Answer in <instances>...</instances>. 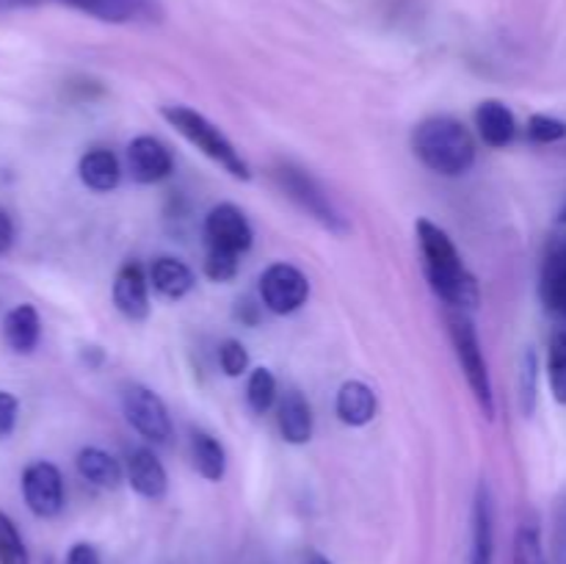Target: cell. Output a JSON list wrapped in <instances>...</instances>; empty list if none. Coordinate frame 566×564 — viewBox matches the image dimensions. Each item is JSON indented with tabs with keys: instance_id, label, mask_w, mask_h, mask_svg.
Listing matches in <instances>:
<instances>
[{
	"instance_id": "13",
	"label": "cell",
	"mask_w": 566,
	"mask_h": 564,
	"mask_svg": "<svg viewBox=\"0 0 566 564\" xmlns=\"http://www.w3.org/2000/svg\"><path fill=\"white\" fill-rule=\"evenodd\" d=\"M72 9L83 11L88 17H97L103 22H138L155 20L158 14V0H61Z\"/></svg>"
},
{
	"instance_id": "23",
	"label": "cell",
	"mask_w": 566,
	"mask_h": 564,
	"mask_svg": "<svg viewBox=\"0 0 566 564\" xmlns=\"http://www.w3.org/2000/svg\"><path fill=\"white\" fill-rule=\"evenodd\" d=\"M193 451V468L199 470V476H205L208 481H221L227 470V453L224 446H221L216 437L205 435V431H197L191 442Z\"/></svg>"
},
{
	"instance_id": "15",
	"label": "cell",
	"mask_w": 566,
	"mask_h": 564,
	"mask_svg": "<svg viewBox=\"0 0 566 564\" xmlns=\"http://www.w3.org/2000/svg\"><path fill=\"white\" fill-rule=\"evenodd\" d=\"M475 127H479V136L484 138V144L495 149L509 147L517 136V119H514L512 108L501 100H484L475 108Z\"/></svg>"
},
{
	"instance_id": "21",
	"label": "cell",
	"mask_w": 566,
	"mask_h": 564,
	"mask_svg": "<svg viewBox=\"0 0 566 564\" xmlns=\"http://www.w3.org/2000/svg\"><path fill=\"white\" fill-rule=\"evenodd\" d=\"M75 464L77 473H81L88 484L103 487V490H116V487L122 484V479H125V470H122L119 459H114L108 451H103V448H81Z\"/></svg>"
},
{
	"instance_id": "16",
	"label": "cell",
	"mask_w": 566,
	"mask_h": 564,
	"mask_svg": "<svg viewBox=\"0 0 566 564\" xmlns=\"http://www.w3.org/2000/svg\"><path fill=\"white\" fill-rule=\"evenodd\" d=\"M276 424H280L282 437L291 446H304L313 437V407L307 398L298 390H287L280 398V409H276Z\"/></svg>"
},
{
	"instance_id": "12",
	"label": "cell",
	"mask_w": 566,
	"mask_h": 564,
	"mask_svg": "<svg viewBox=\"0 0 566 564\" xmlns=\"http://www.w3.org/2000/svg\"><path fill=\"white\" fill-rule=\"evenodd\" d=\"M542 302L547 313L566 318V236H556L547 243L539 280Z\"/></svg>"
},
{
	"instance_id": "31",
	"label": "cell",
	"mask_w": 566,
	"mask_h": 564,
	"mask_svg": "<svg viewBox=\"0 0 566 564\" xmlns=\"http://www.w3.org/2000/svg\"><path fill=\"white\" fill-rule=\"evenodd\" d=\"M536 354L525 352V368H523V412L531 415L534 412L536 404Z\"/></svg>"
},
{
	"instance_id": "8",
	"label": "cell",
	"mask_w": 566,
	"mask_h": 564,
	"mask_svg": "<svg viewBox=\"0 0 566 564\" xmlns=\"http://www.w3.org/2000/svg\"><path fill=\"white\" fill-rule=\"evenodd\" d=\"M205 238H208V249H219V252L230 254H247L254 243V232L243 210L232 202H221L210 208L205 216Z\"/></svg>"
},
{
	"instance_id": "7",
	"label": "cell",
	"mask_w": 566,
	"mask_h": 564,
	"mask_svg": "<svg viewBox=\"0 0 566 564\" xmlns=\"http://www.w3.org/2000/svg\"><path fill=\"white\" fill-rule=\"evenodd\" d=\"M260 299L276 315L302 310L310 299V280L291 263H274L260 276Z\"/></svg>"
},
{
	"instance_id": "20",
	"label": "cell",
	"mask_w": 566,
	"mask_h": 564,
	"mask_svg": "<svg viewBox=\"0 0 566 564\" xmlns=\"http://www.w3.org/2000/svg\"><path fill=\"white\" fill-rule=\"evenodd\" d=\"M149 282H153V288L160 296L182 299L193 291L197 276H193V271L182 260L164 254V258H155L153 265H149Z\"/></svg>"
},
{
	"instance_id": "5",
	"label": "cell",
	"mask_w": 566,
	"mask_h": 564,
	"mask_svg": "<svg viewBox=\"0 0 566 564\" xmlns=\"http://www.w3.org/2000/svg\"><path fill=\"white\" fill-rule=\"evenodd\" d=\"M122 409H125V418L144 440L149 442H169L171 437V418L169 409H166L164 398L155 390L144 385H127L122 390Z\"/></svg>"
},
{
	"instance_id": "37",
	"label": "cell",
	"mask_w": 566,
	"mask_h": 564,
	"mask_svg": "<svg viewBox=\"0 0 566 564\" xmlns=\"http://www.w3.org/2000/svg\"><path fill=\"white\" fill-rule=\"evenodd\" d=\"M44 3V0H0V11H11V9H33V6Z\"/></svg>"
},
{
	"instance_id": "14",
	"label": "cell",
	"mask_w": 566,
	"mask_h": 564,
	"mask_svg": "<svg viewBox=\"0 0 566 564\" xmlns=\"http://www.w3.org/2000/svg\"><path fill=\"white\" fill-rule=\"evenodd\" d=\"M127 481H130V487L138 495L149 498V501H158L169 490L166 468L149 448L130 451V457H127Z\"/></svg>"
},
{
	"instance_id": "35",
	"label": "cell",
	"mask_w": 566,
	"mask_h": 564,
	"mask_svg": "<svg viewBox=\"0 0 566 564\" xmlns=\"http://www.w3.org/2000/svg\"><path fill=\"white\" fill-rule=\"evenodd\" d=\"M11 243H14V221H11V216L0 208V254L9 252Z\"/></svg>"
},
{
	"instance_id": "2",
	"label": "cell",
	"mask_w": 566,
	"mask_h": 564,
	"mask_svg": "<svg viewBox=\"0 0 566 564\" xmlns=\"http://www.w3.org/2000/svg\"><path fill=\"white\" fill-rule=\"evenodd\" d=\"M412 149L420 164L442 177H459L475 164V142L453 116H431L412 133Z\"/></svg>"
},
{
	"instance_id": "30",
	"label": "cell",
	"mask_w": 566,
	"mask_h": 564,
	"mask_svg": "<svg viewBox=\"0 0 566 564\" xmlns=\"http://www.w3.org/2000/svg\"><path fill=\"white\" fill-rule=\"evenodd\" d=\"M219 363H221V370H224L227 376H232V379L247 374L249 368L247 346H243L241 341H224L219 348Z\"/></svg>"
},
{
	"instance_id": "22",
	"label": "cell",
	"mask_w": 566,
	"mask_h": 564,
	"mask_svg": "<svg viewBox=\"0 0 566 564\" xmlns=\"http://www.w3.org/2000/svg\"><path fill=\"white\" fill-rule=\"evenodd\" d=\"M495 529H492V498L486 484H479L473 506V564H492Z\"/></svg>"
},
{
	"instance_id": "11",
	"label": "cell",
	"mask_w": 566,
	"mask_h": 564,
	"mask_svg": "<svg viewBox=\"0 0 566 564\" xmlns=\"http://www.w3.org/2000/svg\"><path fill=\"white\" fill-rule=\"evenodd\" d=\"M114 304L127 321H144L149 315V276L136 260H127L116 271Z\"/></svg>"
},
{
	"instance_id": "24",
	"label": "cell",
	"mask_w": 566,
	"mask_h": 564,
	"mask_svg": "<svg viewBox=\"0 0 566 564\" xmlns=\"http://www.w3.org/2000/svg\"><path fill=\"white\" fill-rule=\"evenodd\" d=\"M514 564H547L542 529L536 518L523 520L517 534H514Z\"/></svg>"
},
{
	"instance_id": "4",
	"label": "cell",
	"mask_w": 566,
	"mask_h": 564,
	"mask_svg": "<svg viewBox=\"0 0 566 564\" xmlns=\"http://www.w3.org/2000/svg\"><path fill=\"white\" fill-rule=\"evenodd\" d=\"M451 324V341L453 348H457L459 365H462V374L468 379L470 390H473L475 401H479L481 412L486 418H495V396H492V379L490 368H486L484 348H481L479 332H475L473 321L464 315V310H459L457 315L448 318Z\"/></svg>"
},
{
	"instance_id": "9",
	"label": "cell",
	"mask_w": 566,
	"mask_h": 564,
	"mask_svg": "<svg viewBox=\"0 0 566 564\" xmlns=\"http://www.w3.org/2000/svg\"><path fill=\"white\" fill-rule=\"evenodd\" d=\"M22 498L36 518H55L64 509V479L53 462H31L22 470Z\"/></svg>"
},
{
	"instance_id": "18",
	"label": "cell",
	"mask_w": 566,
	"mask_h": 564,
	"mask_svg": "<svg viewBox=\"0 0 566 564\" xmlns=\"http://www.w3.org/2000/svg\"><path fill=\"white\" fill-rule=\"evenodd\" d=\"M42 337V318L31 304H17L3 318V341L11 352L31 354Z\"/></svg>"
},
{
	"instance_id": "6",
	"label": "cell",
	"mask_w": 566,
	"mask_h": 564,
	"mask_svg": "<svg viewBox=\"0 0 566 564\" xmlns=\"http://www.w3.org/2000/svg\"><path fill=\"white\" fill-rule=\"evenodd\" d=\"M276 180H280L282 191L287 194V197L293 199V202L298 205L302 210H307L313 219H318L321 224L329 227V230L335 232H346V221H343V216L337 213L335 205L329 202V197H326L324 191H321L318 182L313 180V177L307 175L304 169H296V166L285 164L276 169Z\"/></svg>"
},
{
	"instance_id": "33",
	"label": "cell",
	"mask_w": 566,
	"mask_h": 564,
	"mask_svg": "<svg viewBox=\"0 0 566 564\" xmlns=\"http://www.w3.org/2000/svg\"><path fill=\"white\" fill-rule=\"evenodd\" d=\"M553 558L556 564H566V501L556 514V529H553Z\"/></svg>"
},
{
	"instance_id": "28",
	"label": "cell",
	"mask_w": 566,
	"mask_h": 564,
	"mask_svg": "<svg viewBox=\"0 0 566 564\" xmlns=\"http://www.w3.org/2000/svg\"><path fill=\"white\" fill-rule=\"evenodd\" d=\"M528 138L536 144H556L566 138V122L547 114H534L528 119Z\"/></svg>"
},
{
	"instance_id": "25",
	"label": "cell",
	"mask_w": 566,
	"mask_h": 564,
	"mask_svg": "<svg viewBox=\"0 0 566 564\" xmlns=\"http://www.w3.org/2000/svg\"><path fill=\"white\" fill-rule=\"evenodd\" d=\"M247 401L258 415L269 412L276 401V379L269 368H254L247 382Z\"/></svg>"
},
{
	"instance_id": "36",
	"label": "cell",
	"mask_w": 566,
	"mask_h": 564,
	"mask_svg": "<svg viewBox=\"0 0 566 564\" xmlns=\"http://www.w3.org/2000/svg\"><path fill=\"white\" fill-rule=\"evenodd\" d=\"M235 318L241 321V324L254 326V324H258V304H252V302H249V299H243V302H238Z\"/></svg>"
},
{
	"instance_id": "1",
	"label": "cell",
	"mask_w": 566,
	"mask_h": 564,
	"mask_svg": "<svg viewBox=\"0 0 566 564\" xmlns=\"http://www.w3.org/2000/svg\"><path fill=\"white\" fill-rule=\"evenodd\" d=\"M418 241L420 252H423L426 276H429L437 296L457 310H473L481 299L479 282L470 274L468 265L462 263V254L453 247L448 232L437 227L434 221L420 219Z\"/></svg>"
},
{
	"instance_id": "39",
	"label": "cell",
	"mask_w": 566,
	"mask_h": 564,
	"mask_svg": "<svg viewBox=\"0 0 566 564\" xmlns=\"http://www.w3.org/2000/svg\"><path fill=\"white\" fill-rule=\"evenodd\" d=\"M558 224H566V202H564V208L558 210Z\"/></svg>"
},
{
	"instance_id": "10",
	"label": "cell",
	"mask_w": 566,
	"mask_h": 564,
	"mask_svg": "<svg viewBox=\"0 0 566 564\" xmlns=\"http://www.w3.org/2000/svg\"><path fill=\"white\" fill-rule=\"evenodd\" d=\"M127 169L136 182L153 186V182L166 180L175 171V158L160 138L136 136L127 147Z\"/></svg>"
},
{
	"instance_id": "26",
	"label": "cell",
	"mask_w": 566,
	"mask_h": 564,
	"mask_svg": "<svg viewBox=\"0 0 566 564\" xmlns=\"http://www.w3.org/2000/svg\"><path fill=\"white\" fill-rule=\"evenodd\" d=\"M547 376H551V393L558 404H566V332H556L547 354Z\"/></svg>"
},
{
	"instance_id": "38",
	"label": "cell",
	"mask_w": 566,
	"mask_h": 564,
	"mask_svg": "<svg viewBox=\"0 0 566 564\" xmlns=\"http://www.w3.org/2000/svg\"><path fill=\"white\" fill-rule=\"evenodd\" d=\"M310 564H332V562H329V558H324V556H313V558H310Z\"/></svg>"
},
{
	"instance_id": "17",
	"label": "cell",
	"mask_w": 566,
	"mask_h": 564,
	"mask_svg": "<svg viewBox=\"0 0 566 564\" xmlns=\"http://www.w3.org/2000/svg\"><path fill=\"white\" fill-rule=\"evenodd\" d=\"M77 175H81V182L86 188L97 194H108L119 186L122 180V166L119 158H116L111 149L94 147L77 160Z\"/></svg>"
},
{
	"instance_id": "32",
	"label": "cell",
	"mask_w": 566,
	"mask_h": 564,
	"mask_svg": "<svg viewBox=\"0 0 566 564\" xmlns=\"http://www.w3.org/2000/svg\"><path fill=\"white\" fill-rule=\"evenodd\" d=\"M17 415H20V401L11 393L0 390V437H9L14 431Z\"/></svg>"
},
{
	"instance_id": "19",
	"label": "cell",
	"mask_w": 566,
	"mask_h": 564,
	"mask_svg": "<svg viewBox=\"0 0 566 564\" xmlns=\"http://www.w3.org/2000/svg\"><path fill=\"white\" fill-rule=\"evenodd\" d=\"M376 409H379V404H376V393L370 390L365 382L352 379L337 390L335 412L346 426L370 424V420L376 418Z\"/></svg>"
},
{
	"instance_id": "27",
	"label": "cell",
	"mask_w": 566,
	"mask_h": 564,
	"mask_svg": "<svg viewBox=\"0 0 566 564\" xmlns=\"http://www.w3.org/2000/svg\"><path fill=\"white\" fill-rule=\"evenodd\" d=\"M0 564H31L25 542L6 512H0Z\"/></svg>"
},
{
	"instance_id": "29",
	"label": "cell",
	"mask_w": 566,
	"mask_h": 564,
	"mask_svg": "<svg viewBox=\"0 0 566 564\" xmlns=\"http://www.w3.org/2000/svg\"><path fill=\"white\" fill-rule=\"evenodd\" d=\"M238 254L219 252V249H208V258H205V274L213 282H230L238 274Z\"/></svg>"
},
{
	"instance_id": "3",
	"label": "cell",
	"mask_w": 566,
	"mask_h": 564,
	"mask_svg": "<svg viewBox=\"0 0 566 564\" xmlns=\"http://www.w3.org/2000/svg\"><path fill=\"white\" fill-rule=\"evenodd\" d=\"M160 116H164L186 142H191L199 153L208 155V158L216 160L219 166H224L232 177H238V180H249V177H252L249 164L241 158L235 144H232L208 116L188 108V105H164V108H160Z\"/></svg>"
},
{
	"instance_id": "34",
	"label": "cell",
	"mask_w": 566,
	"mask_h": 564,
	"mask_svg": "<svg viewBox=\"0 0 566 564\" xmlns=\"http://www.w3.org/2000/svg\"><path fill=\"white\" fill-rule=\"evenodd\" d=\"M64 564H99V553L97 547L88 545V542H75L66 553Z\"/></svg>"
}]
</instances>
